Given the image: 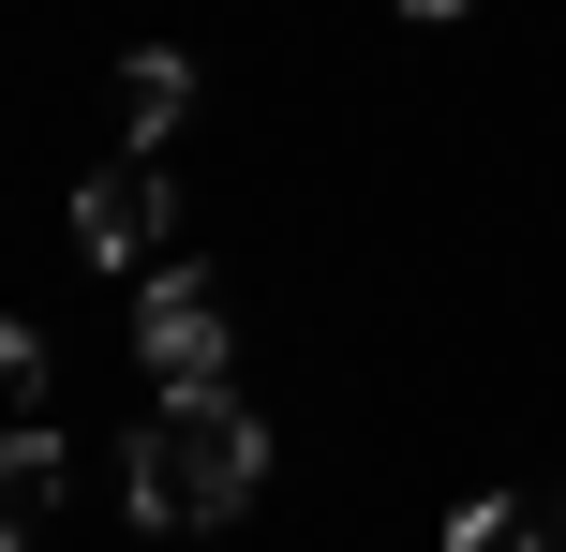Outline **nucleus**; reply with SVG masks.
<instances>
[{
  "label": "nucleus",
  "instance_id": "nucleus-6",
  "mask_svg": "<svg viewBox=\"0 0 566 552\" xmlns=\"http://www.w3.org/2000/svg\"><path fill=\"white\" fill-rule=\"evenodd\" d=\"M0 388H15V418H45V388H60V358H45V329H0Z\"/></svg>",
  "mask_w": 566,
  "mask_h": 552
},
{
  "label": "nucleus",
  "instance_id": "nucleus-5",
  "mask_svg": "<svg viewBox=\"0 0 566 552\" xmlns=\"http://www.w3.org/2000/svg\"><path fill=\"white\" fill-rule=\"evenodd\" d=\"M60 478H75V464H60V434H45V418H15V448H0V523L45 538V523H60Z\"/></svg>",
  "mask_w": 566,
  "mask_h": 552
},
{
  "label": "nucleus",
  "instance_id": "nucleus-3",
  "mask_svg": "<svg viewBox=\"0 0 566 552\" xmlns=\"http://www.w3.org/2000/svg\"><path fill=\"white\" fill-rule=\"evenodd\" d=\"M135 358H149V388H224V299H209V269H165L135 299Z\"/></svg>",
  "mask_w": 566,
  "mask_h": 552
},
{
  "label": "nucleus",
  "instance_id": "nucleus-2",
  "mask_svg": "<svg viewBox=\"0 0 566 552\" xmlns=\"http://www.w3.org/2000/svg\"><path fill=\"white\" fill-rule=\"evenodd\" d=\"M165 239H179L165 165H90V179H75V254H90V269H149Z\"/></svg>",
  "mask_w": 566,
  "mask_h": 552
},
{
  "label": "nucleus",
  "instance_id": "nucleus-4",
  "mask_svg": "<svg viewBox=\"0 0 566 552\" xmlns=\"http://www.w3.org/2000/svg\"><path fill=\"white\" fill-rule=\"evenodd\" d=\"M179 105H195V60H179V45H135V60H119V135H135V149H165Z\"/></svg>",
  "mask_w": 566,
  "mask_h": 552
},
{
  "label": "nucleus",
  "instance_id": "nucleus-1",
  "mask_svg": "<svg viewBox=\"0 0 566 552\" xmlns=\"http://www.w3.org/2000/svg\"><path fill=\"white\" fill-rule=\"evenodd\" d=\"M254 478H269V418L239 404V388H165V404H149V434H135V523L209 538V523L254 508Z\"/></svg>",
  "mask_w": 566,
  "mask_h": 552
},
{
  "label": "nucleus",
  "instance_id": "nucleus-7",
  "mask_svg": "<svg viewBox=\"0 0 566 552\" xmlns=\"http://www.w3.org/2000/svg\"><path fill=\"white\" fill-rule=\"evenodd\" d=\"M448 552H522V508H448Z\"/></svg>",
  "mask_w": 566,
  "mask_h": 552
},
{
  "label": "nucleus",
  "instance_id": "nucleus-8",
  "mask_svg": "<svg viewBox=\"0 0 566 552\" xmlns=\"http://www.w3.org/2000/svg\"><path fill=\"white\" fill-rule=\"evenodd\" d=\"M402 15H462V0H402Z\"/></svg>",
  "mask_w": 566,
  "mask_h": 552
}]
</instances>
